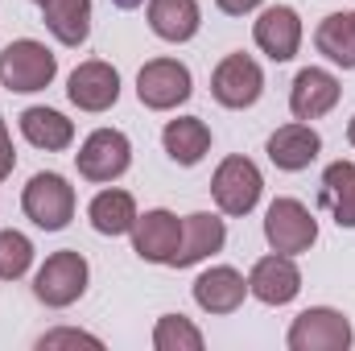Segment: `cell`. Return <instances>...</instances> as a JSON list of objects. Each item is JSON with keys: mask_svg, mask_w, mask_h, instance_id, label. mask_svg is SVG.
<instances>
[{"mask_svg": "<svg viewBox=\"0 0 355 351\" xmlns=\"http://www.w3.org/2000/svg\"><path fill=\"white\" fill-rule=\"evenodd\" d=\"M248 293L265 306H289L302 293V273H297L293 257H285V252L261 257L248 273Z\"/></svg>", "mask_w": 355, "mask_h": 351, "instance_id": "cell-11", "label": "cell"}, {"mask_svg": "<svg viewBox=\"0 0 355 351\" xmlns=\"http://www.w3.org/2000/svg\"><path fill=\"white\" fill-rule=\"evenodd\" d=\"M29 264H33V244H29V236H21V232H12V228L0 232V281L25 277Z\"/></svg>", "mask_w": 355, "mask_h": 351, "instance_id": "cell-26", "label": "cell"}, {"mask_svg": "<svg viewBox=\"0 0 355 351\" xmlns=\"http://www.w3.org/2000/svg\"><path fill=\"white\" fill-rule=\"evenodd\" d=\"M322 203L339 228H355V162H331L322 174Z\"/></svg>", "mask_w": 355, "mask_h": 351, "instance_id": "cell-24", "label": "cell"}, {"mask_svg": "<svg viewBox=\"0 0 355 351\" xmlns=\"http://www.w3.org/2000/svg\"><path fill=\"white\" fill-rule=\"evenodd\" d=\"M116 8H137V4H145V0H112Z\"/></svg>", "mask_w": 355, "mask_h": 351, "instance_id": "cell-30", "label": "cell"}, {"mask_svg": "<svg viewBox=\"0 0 355 351\" xmlns=\"http://www.w3.org/2000/svg\"><path fill=\"white\" fill-rule=\"evenodd\" d=\"M162 145H166V153L174 157L178 166H198L207 157V149H211V128L198 116H182V120L166 124Z\"/></svg>", "mask_w": 355, "mask_h": 351, "instance_id": "cell-22", "label": "cell"}, {"mask_svg": "<svg viewBox=\"0 0 355 351\" xmlns=\"http://www.w3.org/2000/svg\"><path fill=\"white\" fill-rule=\"evenodd\" d=\"M153 348L157 351H202V331L190 318H182V314H166L153 327Z\"/></svg>", "mask_w": 355, "mask_h": 351, "instance_id": "cell-25", "label": "cell"}, {"mask_svg": "<svg viewBox=\"0 0 355 351\" xmlns=\"http://www.w3.org/2000/svg\"><path fill=\"white\" fill-rule=\"evenodd\" d=\"M190 91H194V79H190V71L178 58H153L137 75V95L153 112H170L178 103H186Z\"/></svg>", "mask_w": 355, "mask_h": 351, "instance_id": "cell-8", "label": "cell"}, {"mask_svg": "<svg viewBox=\"0 0 355 351\" xmlns=\"http://www.w3.org/2000/svg\"><path fill=\"white\" fill-rule=\"evenodd\" d=\"M75 162H79V174L87 182H116L132 166V145H128V137L120 128H95L79 145Z\"/></svg>", "mask_w": 355, "mask_h": 351, "instance_id": "cell-7", "label": "cell"}, {"mask_svg": "<svg viewBox=\"0 0 355 351\" xmlns=\"http://www.w3.org/2000/svg\"><path fill=\"white\" fill-rule=\"evenodd\" d=\"M215 4H219V12H227V17H244V12L261 8L265 0H215Z\"/></svg>", "mask_w": 355, "mask_h": 351, "instance_id": "cell-29", "label": "cell"}, {"mask_svg": "<svg viewBox=\"0 0 355 351\" xmlns=\"http://www.w3.org/2000/svg\"><path fill=\"white\" fill-rule=\"evenodd\" d=\"M21 207L42 232H62L75 219V186L62 174H33L21 194Z\"/></svg>", "mask_w": 355, "mask_h": 351, "instance_id": "cell-4", "label": "cell"}, {"mask_svg": "<svg viewBox=\"0 0 355 351\" xmlns=\"http://www.w3.org/2000/svg\"><path fill=\"white\" fill-rule=\"evenodd\" d=\"M87 277H91V268H87V261H83V252L62 248V252L46 257V264L37 268V277H33V298H37L42 306H50V310H67V306H75V302L87 293Z\"/></svg>", "mask_w": 355, "mask_h": 351, "instance_id": "cell-2", "label": "cell"}, {"mask_svg": "<svg viewBox=\"0 0 355 351\" xmlns=\"http://www.w3.org/2000/svg\"><path fill=\"white\" fill-rule=\"evenodd\" d=\"M261 91H265V75H261V67L248 54H227L215 67V75H211V95L223 108H236V112L252 108L261 99Z\"/></svg>", "mask_w": 355, "mask_h": 351, "instance_id": "cell-10", "label": "cell"}, {"mask_svg": "<svg viewBox=\"0 0 355 351\" xmlns=\"http://www.w3.org/2000/svg\"><path fill=\"white\" fill-rule=\"evenodd\" d=\"M355 339L352 323L331 306H310L293 318L285 343L289 351H347Z\"/></svg>", "mask_w": 355, "mask_h": 351, "instance_id": "cell-5", "label": "cell"}, {"mask_svg": "<svg viewBox=\"0 0 355 351\" xmlns=\"http://www.w3.org/2000/svg\"><path fill=\"white\" fill-rule=\"evenodd\" d=\"M347 141L355 145V116H352V124H347Z\"/></svg>", "mask_w": 355, "mask_h": 351, "instance_id": "cell-31", "label": "cell"}, {"mask_svg": "<svg viewBox=\"0 0 355 351\" xmlns=\"http://www.w3.org/2000/svg\"><path fill=\"white\" fill-rule=\"evenodd\" d=\"M75 343H87V348H99V339L87 335V331H50V335H42L37 339V348L50 351V348H75Z\"/></svg>", "mask_w": 355, "mask_h": 351, "instance_id": "cell-27", "label": "cell"}, {"mask_svg": "<svg viewBox=\"0 0 355 351\" xmlns=\"http://www.w3.org/2000/svg\"><path fill=\"white\" fill-rule=\"evenodd\" d=\"M33 4H46V0H33Z\"/></svg>", "mask_w": 355, "mask_h": 351, "instance_id": "cell-32", "label": "cell"}, {"mask_svg": "<svg viewBox=\"0 0 355 351\" xmlns=\"http://www.w3.org/2000/svg\"><path fill=\"white\" fill-rule=\"evenodd\" d=\"M21 132L33 149H46V153H62L75 141V124L54 108H25L21 112Z\"/></svg>", "mask_w": 355, "mask_h": 351, "instance_id": "cell-18", "label": "cell"}, {"mask_svg": "<svg viewBox=\"0 0 355 351\" xmlns=\"http://www.w3.org/2000/svg\"><path fill=\"white\" fill-rule=\"evenodd\" d=\"M352 17H355V12H352Z\"/></svg>", "mask_w": 355, "mask_h": 351, "instance_id": "cell-33", "label": "cell"}, {"mask_svg": "<svg viewBox=\"0 0 355 351\" xmlns=\"http://www.w3.org/2000/svg\"><path fill=\"white\" fill-rule=\"evenodd\" d=\"M265 240L272 252H285V257L310 252L318 240V219L297 198H272L265 211Z\"/></svg>", "mask_w": 355, "mask_h": 351, "instance_id": "cell-3", "label": "cell"}, {"mask_svg": "<svg viewBox=\"0 0 355 351\" xmlns=\"http://www.w3.org/2000/svg\"><path fill=\"white\" fill-rule=\"evenodd\" d=\"M42 21L62 46H83L91 33V0H46Z\"/></svg>", "mask_w": 355, "mask_h": 351, "instance_id": "cell-21", "label": "cell"}, {"mask_svg": "<svg viewBox=\"0 0 355 351\" xmlns=\"http://www.w3.org/2000/svg\"><path fill=\"white\" fill-rule=\"evenodd\" d=\"M268 162L277 166V170H289V174H297V170H306L318 153H322V137L306 124V120H293V124H281L272 137H268Z\"/></svg>", "mask_w": 355, "mask_h": 351, "instance_id": "cell-16", "label": "cell"}, {"mask_svg": "<svg viewBox=\"0 0 355 351\" xmlns=\"http://www.w3.org/2000/svg\"><path fill=\"white\" fill-rule=\"evenodd\" d=\"M252 37H257V46L272 62H289L297 54V46H302V17L289 4H272V8H265L257 17Z\"/></svg>", "mask_w": 355, "mask_h": 351, "instance_id": "cell-13", "label": "cell"}, {"mask_svg": "<svg viewBox=\"0 0 355 351\" xmlns=\"http://www.w3.org/2000/svg\"><path fill=\"white\" fill-rule=\"evenodd\" d=\"M314 46H318V54H327L335 67L355 71V17L352 12H331V17H322V25H318V33H314Z\"/></svg>", "mask_w": 355, "mask_h": 351, "instance_id": "cell-23", "label": "cell"}, {"mask_svg": "<svg viewBox=\"0 0 355 351\" xmlns=\"http://www.w3.org/2000/svg\"><path fill=\"white\" fill-rule=\"evenodd\" d=\"M223 244H227L223 219L211 215V211H194V215L182 219V248H178V257H174V268H190V264L207 261V257L219 252Z\"/></svg>", "mask_w": 355, "mask_h": 351, "instance_id": "cell-17", "label": "cell"}, {"mask_svg": "<svg viewBox=\"0 0 355 351\" xmlns=\"http://www.w3.org/2000/svg\"><path fill=\"white\" fill-rule=\"evenodd\" d=\"M12 166H17V153H12V141H8V124L0 120V182L12 174Z\"/></svg>", "mask_w": 355, "mask_h": 351, "instance_id": "cell-28", "label": "cell"}, {"mask_svg": "<svg viewBox=\"0 0 355 351\" xmlns=\"http://www.w3.org/2000/svg\"><path fill=\"white\" fill-rule=\"evenodd\" d=\"M178 248H182V219L174 211L157 207V211H145L137 215L132 223V252L149 264H174Z\"/></svg>", "mask_w": 355, "mask_h": 351, "instance_id": "cell-9", "label": "cell"}, {"mask_svg": "<svg viewBox=\"0 0 355 351\" xmlns=\"http://www.w3.org/2000/svg\"><path fill=\"white\" fill-rule=\"evenodd\" d=\"M67 95L79 112H107L116 99H120V71L91 58V62H79L71 71V83H67Z\"/></svg>", "mask_w": 355, "mask_h": 351, "instance_id": "cell-12", "label": "cell"}, {"mask_svg": "<svg viewBox=\"0 0 355 351\" xmlns=\"http://www.w3.org/2000/svg\"><path fill=\"white\" fill-rule=\"evenodd\" d=\"M87 219L99 236H128L137 223V198L128 190H99L87 207Z\"/></svg>", "mask_w": 355, "mask_h": 351, "instance_id": "cell-20", "label": "cell"}, {"mask_svg": "<svg viewBox=\"0 0 355 351\" xmlns=\"http://www.w3.org/2000/svg\"><path fill=\"white\" fill-rule=\"evenodd\" d=\"M54 75H58V58L33 37H17L0 50V87L29 95V91H46Z\"/></svg>", "mask_w": 355, "mask_h": 351, "instance_id": "cell-1", "label": "cell"}, {"mask_svg": "<svg viewBox=\"0 0 355 351\" xmlns=\"http://www.w3.org/2000/svg\"><path fill=\"white\" fill-rule=\"evenodd\" d=\"M261 190H265V178L248 157H223L211 178V194L223 215H248L261 203Z\"/></svg>", "mask_w": 355, "mask_h": 351, "instance_id": "cell-6", "label": "cell"}, {"mask_svg": "<svg viewBox=\"0 0 355 351\" xmlns=\"http://www.w3.org/2000/svg\"><path fill=\"white\" fill-rule=\"evenodd\" d=\"M198 0H149V29L162 42H190L198 33Z\"/></svg>", "mask_w": 355, "mask_h": 351, "instance_id": "cell-19", "label": "cell"}, {"mask_svg": "<svg viewBox=\"0 0 355 351\" xmlns=\"http://www.w3.org/2000/svg\"><path fill=\"white\" fill-rule=\"evenodd\" d=\"M244 293H248V281L232 264H215V268L198 273V281H194V302L207 314H232V310H240Z\"/></svg>", "mask_w": 355, "mask_h": 351, "instance_id": "cell-15", "label": "cell"}, {"mask_svg": "<svg viewBox=\"0 0 355 351\" xmlns=\"http://www.w3.org/2000/svg\"><path fill=\"white\" fill-rule=\"evenodd\" d=\"M339 95H343V87H339V79L331 71L306 67V71H297V79L289 87V112L297 120H318L339 103Z\"/></svg>", "mask_w": 355, "mask_h": 351, "instance_id": "cell-14", "label": "cell"}]
</instances>
